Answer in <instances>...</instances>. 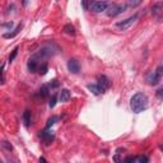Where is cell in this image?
Segmentation results:
<instances>
[{"instance_id":"obj_1","label":"cell","mask_w":163,"mask_h":163,"mask_svg":"<svg viewBox=\"0 0 163 163\" xmlns=\"http://www.w3.org/2000/svg\"><path fill=\"white\" fill-rule=\"evenodd\" d=\"M60 52V47L55 43V42H47L45 43L43 46H41L40 50H37L33 55H32V59L40 61V60H43V59H47L50 56H54L56 54Z\"/></svg>"},{"instance_id":"obj_2","label":"cell","mask_w":163,"mask_h":163,"mask_svg":"<svg viewBox=\"0 0 163 163\" xmlns=\"http://www.w3.org/2000/svg\"><path fill=\"white\" fill-rule=\"evenodd\" d=\"M130 107L133 112L140 113L148 108V97L143 92H138L130 99Z\"/></svg>"},{"instance_id":"obj_3","label":"cell","mask_w":163,"mask_h":163,"mask_svg":"<svg viewBox=\"0 0 163 163\" xmlns=\"http://www.w3.org/2000/svg\"><path fill=\"white\" fill-rule=\"evenodd\" d=\"M162 76H163V65H159L154 72L148 74V76H146V82H148L149 85H157L161 82Z\"/></svg>"},{"instance_id":"obj_4","label":"cell","mask_w":163,"mask_h":163,"mask_svg":"<svg viewBox=\"0 0 163 163\" xmlns=\"http://www.w3.org/2000/svg\"><path fill=\"white\" fill-rule=\"evenodd\" d=\"M138 17H139L138 14H134V15H131V17H129V18H126V19L117 22V23H116V28H117L119 31H126V29H129V28L136 22Z\"/></svg>"},{"instance_id":"obj_5","label":"cell","mask_w":163,"mask_h":163,"mask_svg":"<svg viewBox=\"0 0 163 163\" xmlns=\"http://www.w3.org/2000/svg\"><path fill=\"white\" fill-rule=\"evenodd\" d=\"M126 9H128L126 4H111L107 9V15L108 17H116V15L124 13Z\"/></svg>"},{"instance_id":"obj_6","label":"cell","mask_w":163,"mask_h":163,"mask_svg":"<svg viewBox=\"0 0 163 163\" xmlns=\"http://www.w3.org/2000/svg\"><path fill=\"white\" fill-rule=\"evenodd\" d=\"M111 4L108 2H92L91 5H89V10L93 12V13H102V12H107L108 6H110Z\"/></svg>"},{"instance_id":"obj_7","label":"cell","mask_w":163,"mask_h":163,"mask_svg":"<svg viewBox=\"0 0 163 163\" xmlns=\"http://www.w3.org/2000/svg\"><path fill=\"white\" fill-rule=\"evenodd\" d=\"M152 14L157 20H163V2H156L152 5Z\"/></svg>"},{"instance_id":"obj_8","label":"cell","mask_w":163,"mask_h":163,"mask_svg":"<svg viewBox=\"0 0 163 163\" xmlns=\"http://www.w3.org/2000/svg\"><path fill=\"white\" fill-rule=\"evenodd\" d=\"M98 87H99V89L102 91V93L105 92V91H107L108 88H110V85H111V82H110V79L107 78L106 75H99L98 76Z\"/></svg>"},{"instance_id":"obj_9","label":"cell","mask_w":163,"mask_h":163,"mask_svg":"<svg viewBox=\"0 0 163 163\" xmlns=\"http://www.w3.org/2000/svg\"><path fill=\"white\" fill-rule=\"evenodd\" d=\"M40 138H42V140L46 143V144H50L54 142V139H55V135H54V131L52 130H49L46 129L45 131L40 134Z\"/></svg>"},{"instance_id":"obj_10","label":"cell","mask_w":163,"mask_h":163,"mask_svg":"<svg viewBox=\"0 0 163 163\" xmlns=\"http://www.w3.org/2000/svg\"><path fill=\"white\" fill-rule=\"evenodd\" d=\"M68 69H69V72H70V73L78 74L80 72V64L75 59H70L68 61Z\"/></svg>"},{"instance_id":"obj_11","label":"cell","mask_w":163,"mask_h":163,"mask_svg":"<svg viewBox=\"0 0 163 163\" xmlns=\"http://www.w3.org/2000/svg\"><path fill=\"white\" fill-rule=\"evenodd\" d=\"M22 27H23V24H22V23H19V24L15 27V28L12 31V32H5V33L3 35V37H4V38H14L15 36L19 33V31L22 29Z\"/></svg>"},{"instance_id":"obj_12","label":"cell","mask_w":163,"mask_h":163,"mask_svg":"<svg viewBox=\"0 0 163 163\" xmlns=\"http://www.w3.org/2000/svg\"><path fill=\"white\" fill-rule=\"evenodd\" d=\"M27 68H28V70H29L31 73H35V72H37V70H38V68H40V65H38V61H37V60H35V59L31 57V59L28 60Z\"/></svg>"},{"instance_id":"obj_13","label":"cell","mask_w":163,"mask_h":163,"mask_svg":"<svg viewBox=\"0 0 163 163\" xmlns=\"http://www.w3.org/2000/svg\"><path fill=\"white\" fill-rule=\"evenodd\" d=\"M59 98H60V102H68V101L72 98V94H70V92H69V89H61Z\"/></svg>"},{"instance_id":"obj_14","label":"cell","mask_w":163,"mask_h":163,"mask_svg":"<svg viewBox=\"0 0 163 163\" xmlns=\"http://www.w3.org/2000/svg\"><path fill=\"white\" fill-rule=\"evenodd\" d=\"M87 88L93 93V94H96V96H98V94H101V93H102V91L99 89V87H98V84L96 83V84H88L87 85Z\"/></svg>"},{"instance_id":"obj_15","label":"cell","mask_w":163,"mask_h":163,"mask_svg":"<svg viewBox=\"0 0 163 163\" xmlns=\"http://www.w3.org/2000/svg\"><path fill=\"white\" fill-rule=\"evenodd\" d=\"M23 121H24V125L27 128L31 126V111L26 110L24 112H23Z\"/></svg>"},{"instance_id":"obj_16","label":"cell","mask_w":163,"mask_h":163,"mask_svg":"<svg viewBox=\"0 0 163 163\" xmlns=\"http://www.w3.org/2000/svg\"><path fill=\"white\" fill-rule=\"evenodd\" d=\"M64 32L69 36H75V28L72 24H65L64 26Z\"/></svg>"},{"instance_id":"obj_17","label":"cell","mask_w":163,"mask_h":163,"mask_svg":"<svg viewBox=\"0 0 163 163\" xmlns=\"http://www.w3.org/2000/svg\"><path fill=\"white\" fill-rule=\"evenodd\" d=\"M57 120H59L57 116H51V117L47 120V122H46V129H50V128L54 125V124L57 122Z\"/></svg>"},{"instance_id":"obj_18","label":"cell","mask_w":163,"mask_h":163,"mask_svg":"<svg viewBox=\"0 0 163 163\" xmlns=\"http://www.w3.org/2000/svg\"><path fill=\"white\" fill-rule=\"evenodd\" d=\"M13 26H14V22L13 20H8V22H5V23H3V24H2V28L5 29V31H10L13 28Z\"/></svg>"},{"instance_id":"obj_19","label":"cell","mask_w":163,"mask_h":163,"mask_svg":"<svg viewBox=\"0 0 163 163\" xmlns=\"http://www.w3.org/2000/svg\"><path fill=\"white\" fill-rule=\"evenodd\" d=\"M49 89H50V88L47 87V85H42V87L40 88V96L43 97V98L47 97V96H49Z\"/></svg>"},{"instance_id":"obj_20","label":"cell","mask_w":163,"mask_h":163,"mask_svg":"<svg viewBox=\"0 0 163 163\" xmlns=\"http://www.w3.org/2000/svg\"><path fill=\"white\" fill-rule=\"evenodd\" d=\"M56 101H57V96L56 94H52V97L50 98V101H49V107L50 108H54L56 106Z\"/></svg>"},{"instance_id":"obj_21","label":"cell","mask_w":163,"mask_h":163,"mask_svg":"<svg viewBox=\"0 0 163 163\" xmlns=\"http://www.w3.org/2000/svg\"><path fill=\"white\" fill-rule=\"evenodd\" d=\"M2 146H3L5 150H8V152H12V150H13V145H12L9 142H6V140H3Z\"/></svg>"},{"instance_id":"obj_22","label":"cell","mask_w":163,"mask_h":163,"mask_svg":"<svg viewBox=\"0 0 163 163\" xmlns=\"http://www.w3.org/2000/svg\"><path fill=\"white\" fill-rule=\"evenodd\" d=\"M38 73H40L41 75H45L46 73H47V64L43 63L42 65H40V68H38Z\"/></svg>"},{"instance_id":"obj_23","label":"cell","mask_w":163,"mask_h":163,"mask_svg":"<svg viewBox=\"0 0 163 163\" xmlns=\"http://www.w3.org/2000/svg\"><path fill=\"white\" fill-rule=\"evenodd\" d=\"M140 4H142V2H140V0H135V2H133V0H130L129 3H126L128 8H135V6L140 5Z\"/></svg>"},{"instance_id":"obj_24","label":"cell","mask_w":163,"mask_h":163,"mask_svg":"<svg viewBox=\"0 0 163 163\" xmlns=\"http://www.w3.org/2000/svg\"><path fill=\"white\" fill-rule=\"evenodd\" d=\"M59 85H60L59 80H57V79H54V80H51V82L47 84V87H49V88H57Z\"/></svg>"},{"instance_id":"obj_25","label":"cell","mask_w":163,"mask_h":163,"mask_svg":"<svg viewBox=\"0 0 163 163\" xmlns=\"http://www.w3.org/2000/svg\"><path fill=\"white\" fill-rule=\"evenodd\" d=\"M17 54H18V47H15V49L12 51L10 55H9V63H12V61L15 59V56H17Z\"/></svg>"},{"instance_id":"obj_26","label":"cell","mask_w":163,"mask_h":163,"mask_svg":"<svg viewBox=\"0 0 163 163\" xmlns=\"http://www.w3.org/2000/svg\"><path fill=\"white\" fill-rule=\"evenodd\" d=\"M138 163H149V158L146 156H140L138 158Z\"/></svg>"},{"instance_id":"obj_27","label":"cell","mask_w":163,"mask_h":163,"mask_svg":"<svg viewBox=\"0 0 163 163\" xmlns=\"http://www.w3.org/2000/svg\"><path fill=\"white\" fill-rule=\"evenodd\" d=\"M113 161L116 163H122V158L120 157V154H115V156H113Z\"/></svg>"},{"instance_id":"obj_28","label":"cell","mask_w":163,"mask_h":163,"mask_svg":"<svg viewBox=\"0 0 163 163\" xmlns=\"http://www.w3.org/2000/svg\"><path fill=\"white\" fill-rule=\"evenodd\" d=\"M124 163H136V159L133 158V157H129V158L125 159V162H124Z\"/></svg>"},{"instance_id":"obj_29","label":"cell","mask_w":163,"mask_h":163,"mask_svg":"<svg viewBox=\"0 0 163 163\" xmlns=\"http://www.w3.org/2000/svg\"><path fill=\"white\" fill-rule=\"evenodd\" d=\"M89 5H91V3H88V2H82V6L84 8L85 10H88V9H89Z\"/></svg>"},{"instance_id":"obj_30","label":"cell","mask_w":163,"mask_h":163,"mask_svg":"<svg viewBox=\"0 0 163 163\" xmlns=\"http://www.w3.org/2000/svg\"><path fill=\"white\" fill-rule=\"evenodd\" d=\"M40 163H49V162H47V161H46V158L41 157V158H40Z\"/></svg>"},{"instance_id":"obj_31","label":"cell","mask_w":163,"mask_h":163,"mask_svg":"<svg viewBox=\"0 0 163 163\" xmlns=\"http://www.w3.org/2000/svg\"><path fill=\"white\" fill-rule=\"evenodd\" d=\"M162 94H163V88H162V89H159V91H158V93H157V96H158V97H161Z\"/></svg>"},{"instance_id":"obj_32","label":"cell","mask_w":163,"mask_h":163,"mask_svg":"<svg viewBox=\"0 0 163 163\" xmlns=\"http://www.w3.org/2000/svg\"><path fill=\"white\" fill-rule=\"evenodd\" d=\"M159 149H161V150H163V144H161V145H159Z\"/></svg>"},{"instance_id":"obj_33","label":"cell","mask_w":163,"mask_h":163,"mask_svg":"<svg viewBox=\"0 0 163 163\" xmlns=\"http://www.w3.org/2000/svg\"><path fill=\"white\" fill-rule=\"evenodd\" d=\"M14 163H19V162L18 161H14Z\"/></svg>"}]
</instances>
